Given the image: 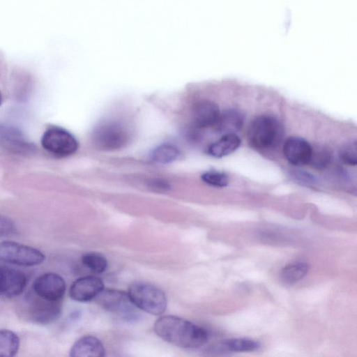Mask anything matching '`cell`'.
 <instances>
[{
  "instance_id": "cell-1",
  "label": "cell",
  "mask_w": 357,
  "mask_h": 357,
  "mask_svg": "<svg viewBox=\"0 0 357 357\" xmlns=\"http://www.w3.org/2000/svg\"><path fill=\"white\" fill-rule=\"evenodd\" d=\"M153 329L165 341L185 349L200 347L205 344L208 337L207 331L202 327L174 315L158 318Z\"/></svg>"
},
{
  "instance_id": "cell-10",
  "label": "cell",
  "mask_w": 357,
  "mask_h": 357,
  "mask_svg": "<svg viewBox=\"0 0 357 357\" xmlns=\"http://www.w3.org/2000/svg\"><path fill=\"white\" fill-rule=\"evenodd\" d=\"M282 151L288 162L295 166H303L310 162L313 153L307 141L294 136L285 140Z\"/></svg>"
},
{
  "instance_id": "cell-13",
  "label": "cell",
  "mask_w": 357,
  "mask_h": 357,
  "mask_svg": "<svg viewBox=\"0 0 357 357\" xmlns=\"http://www.w3.org/2000/svg\"><path fill=\"white\" fill-rule=\"evenodd\" d=\"M0 145L10 151L19 153H31L35 149L21 131L3 125H0Z\"/></svg>"
},
{
  "instance_id": "cell-15",
  "label": "cell",
  "mask_w": 357,
  "mask_h": 357,
  "mask_svg": "<svg viewBox=\"0 0 357 357\" xmlns=\"http://www.w3.org/2000/svg\"><path fill=\"white\" fill-rule=\"evenodd\" d=\"M105 354L102 343L91 335L84 336L77 340L70 351L72 357H102Z\"/></svg>"
},
{
  "instance_id": "cell-11",
  "label": "cell",
  "mask_w": 357,
  "mask_h": 357,
  "mask_svg": "<svg viewBox=\"0 0 357 357\" xmlns=\"http://www.w3.org/2000/svg\"><path fill=\"white\" fill-rule=\"evenodd\" d=\"M103 289L104 283L100 278L89 275L74 281L69 294L76 301L86 302L95 298Z\"/></svg>"
},
{
  "instance_id": "cell-21",
  "label": "cell",
  "mask_w": 357,
  "mask_h": 357,
  "mask_svg": "<svg viewBox=\"0 0 357 357\" xmlns=\"http://www.w3.org/2000/svg\"><path fill=\"white\" fill-rule=\"evenodd\" d=\"M180 155L178 149L174 145L165 144L153 149L151 160L159 164H167L176 160Z\"/></svg>"
},
{
  "instance_id": "cell-27",
  "label": "cell",
  "mask_w": 357,
  "mask_h": 357,
  "mask_svg": "<svg viewBox=\"0 0 357 357\" xmlns=\"http://www.w3.org/2000/svg\"><path fill=\"white\" fill-rule=\"evenodd\" d=\"M293 175L296 178L305 183H314L316 181L313 175L305 172H294Z\"/></svg>"
},
{
  "instance_id": "cell-8",
  "label": "cell",
  "mask_w": 357,
  "mask_h": 357,
  "mask_svg": "<svg viewBox=\"0 0 357 357\" xmlns=\"http://www.w3.org/2000/svg\"><path fill=\"white\" fill-rule=\"evenodd\" d=\"M33 291L38 296L50 301H61L66 292V282L54 273H46L36 278Z\"/></svg>"
},
{
  "instance_id": "cell-26",
  "label": "cell",
  "mask_w": 357,
  "mask_h": 357,
  "mask_svg": "<svg viewBox=\"0 0 357 357\" xmlns=\"http://www.w3.org/2000/svg\"><path fill=\"white\" fill-rule=\"evenodd\" d=\"M329 159L328 153L324 151L317 153L314 157L312 156L310 162L313 160V164L317 167H323L327 165Z\"/></svg>"
},
{
  "instance_id": "cell-28",
  "label": "cell",
  "mask_w": 357,
  "mask_h": 357,
  "mask_svg": "<svg viewBox=\"0 0 357 357\" xmlns=\"http://www.w3.org/2000/svg\"><path fill=\"white\" fill-rule=\"evenodd\" d=\"M150 186L157 190L166 191L170 186L167 181L160 179L153 180L151 181Z\"/></svg>"
},
{
  "instance_id": "cell-24",
  "label": "cell",
  "mask_w": 357,
  "mask_h": 357,
  "mask_svg": "<svg viewBox=\"0 0 357 357\" xmlns=\"http://www.w3.org/2000/svg\"><path fill=\"white\" fill-rule=\"evenodd\" d=\"M201 178L208 185L219 188L227 186L229 182L228 176L225 173L218 171L206 172L201 176Z\"/></svg>"
},
{
  "instance_id": "cell-20",
  "label": "cell",
  "mask_w": 357,
  "mask_h": 357,
  "mask_svg": "<svg viewBox=\"0 0 357 357\" xmlns=\"http://www.w3.org/2000/svg\"><path fill=\"white\" fill-rule=\"evenodd\" d=\"M20 347V338L12 331L0 330V357H13Z\"/></svg>"
},
{
  "instance_id": "cell-18",
  "label": "cell",
  "mask_w": 357,
  "mask_h": 357,
  "mask_svg": "<svg viewBox=\"0 0 357 357\" xmlns=\"http://www.w3.org/2000/svg\"><path fill=\"white\" fill-rule=\"evenodd\" d=\"M259 342L248 338H231L222 341L216 346L218 351L245 352L257 350Z\"/></svg>"
},
{
  "instance_id": "cell-4",
  "label": "cell",
  "mask_w": 357,
  "mask_h": 357,
  "mask_svg": "<svg viewBox=\"0 0 357 357\" xmlns=\"http://www.w3.org/2000/svg\"><path fill=\"white\" fill-rule=\"evenodd\" d=\"M130 137L127 127L117 121H108L99 124L92 134L94 145L104 151H113L125 146Z\"/></svg>"
},
{
  "instance_id": "cell-12",
  "label": "cell",
  "mask_w": 357,
  "mask_h": 357,
  "mask_svg": "<svg viewBox=\"0 0 357 357\" xmlns=\"http://www.w3.org/2000/svg\"><path fill=\"white\" fill-rule=\"evenodd\" d=\"M26 286L25 275L16 269L0 266V295L12 298L20 295Z\"/></svg>"
},
{
  "instance_id": "cell-9",
  "label": "cell",
  "mask_w": 357,
  "mask_h": 357,
  "mask_svg": "<svg viewBox=\"0 0 357 357\" xmlns=\"http://www.w3.org/2000/svg\"><path fill=\"white\" fill-rule=\"evenodd\" d=\"M38 297L31 301L28 310L29 319L34 323L43 325L56 321L61 313V301H50Z\"/></svg>"
},
{
  "instance_id": "cell-3",
  "label": "cell",
  "mask_w": 357,
  "mask_h": 357,
  "mask_svg": "<svg viewBox=\"0 0 357 357\" xmlns=\"http://www.w3.org/2000/svg\"><path fill=\"white\" fill-rule=\"evenodd\" d=\"M128 294L133 304L144 312L160 315L166 310V295L154 284L146 282H135L130 285Z\"/></svg>"
},
{
  "instance_id": "cell-16",
  "label": "cell",
  "mask_w": 357,
  "mask_h": 357,
  "mask_svg": "<svg viewBox=\"0 0 357 357\" xmlns=\"http://www.w3.org/2000/svg\"><path fill=\"white\" fill-rule=\"evenodd\" d=\"M241 145V139L236 133L224 134L208 148V153L214 158H222L235 151Z\"/></svg>"
},
{
  "instance_id": "cell-23",
  "label": "cell",
  "mask_w": 357,
  "mask_h": 357,
  "mask_svg": "<svg viewBox=\"0 0 357 357\" xmlns=\"http://www.w3.org/2000/svg\"><path fill=\"white\" fill-rule=\"evenodd\" d=\"M339 158L345 165L355 166L357 164L356 141L349 142L342 146L339 151Z\"/></svg>"
},
{
  "instance_id": "cell-25",
  "label": "cell",
  "mask_w": 357,
  "mask_h": 357,
  "mask_svg": "<svg viewBox=\"0 0 357 357\" xmlns=\"http://www.w3.org/2000/svg\"><path fill=\"white\" fill-rule=\"evenodd\" d=\"M15 226L13 221L7 216L0 214V238L13 234Z\"/></svg>"
},
{
  "instance_id": "cell-6",
  "label": "cell",
  "mask_w": 357,
  "mask_h": 357,
  "mask_svg": "<svg viewBox=\"0 0 357 357\" xmlns=\"http://www.w3.org/2000/svg\"><path fill=\"white\" fill-rule=\"evenodd\" d=\"M95 299L102 308L126 320L131 321L137 318V307L131 301L128 294L125 291L111 289H103Z\"/></svg>"
},
{
  "instance_id": "cell-5",
  "label": "cell",
  "mask_w": 357,
  "mask_h": 357,
  "mask_svg": "<svg viewBox=\"0 0 357 357\" xmlns=\"http://www.w3.org/2000/svg\"><path fill=\"white\" fill-rule=\"evenodd\" d=\"M45 256L40 250L13 241L0 243V259L10 264L33 266L45 260Z\"/></svg>"
},
{
  "instance_id": "cell-7",
  "label": "cell",
  "mask_w": 357,
  "mask_h": 357,
  "mask_svg": "<svg viewBox=\"0 0 357 357\" xmlns=\"http://www.w3.org/2000/svg\"><path fill=\"white\" fill-rule=\"evenodd\" d=\"M43 147L48 152L59 157H66L75 153L78 142L68 130L56 126L48 128L41 138Z\"/></svg>"
},
{
  "instance_id": "cell-14",
  "label": "cell",
  "mask_w": 357,
  "mask_h": 357,
  "mask_svg": "<svg viewBox=\"0 0 357 357\" xmlns=\"http://www.w3.org/2000/svg\"><path fill=\"white\" fill-rule=\"evenodd\" d=\"M220 115L218 106L213 102L206 100L197 102L192 110L195 123L202 128L216 126Z\"/></svg>"
},
{
  "instance_id": "cell-19",
  "label": "cell",
  "mask_w": 357,
  "mask_h": 357,
  "mask_svg": "<svg viewBox=\"0 0 357 357\" xmlns=\"http://www.w3.org/2000/svg\"><path fill=\"white\" fill-rule=\"evenodd\" d=\"M310 266L304 262L289 264L280 271L281 280L287 284H294L303 279L308 273Z\"/></svg>"
},
{
  "instance_id": "cell-22",
  "label": "cell",
  "mask_w": 357,
  "mask_h": 357,
  "mask_svg": "<svg viewBox=\"0 0 357 357\" xmlns=\"http://www.w3.org/2000/svg\"><path fill=\"white\" fill-rule=\"evenodd\" d=\"M83 264L96 273H101L107 268V261L101 254L98 252H87L82 257Z\"/></svg>"
},
{
  "instance_id": "cell-2",
  "label": "cell",
  "mask_w": 357,
  "mask_h": 357,
  "mask_svg": "<svg viewBox=\"0 0 357 357\" xmlns=\"http://www.w3.org/2000/svg\"><path fill=\"white\" fill-rule=\"evenodd\" d=\"M283 128L273 116L260 115L250 123L248 130L249 144L258 150L274 148L281 142Z\"/></svg>"
},
{
  "instance_id": "cell-17",
  "label": "cell",
  "mask_w": 357,
  "mask_h": 357,
  "mask_svg": "<svg viewBox=\"0 0 357 357\" xmlns=\"http://www.w3.org/2000/svg\"><path fill=\"white\" fill-rule=\"evenodd\" d=\"M243 121L244 116L240 111L229 109L221 114L216 127L220 132L224 134L235 133L241 129Z\"/></svg>"
},
{
  "instance_id": "cell-29",
  "label": "cell",
  "mask_w": 357,
  "mask_h": 357,
  "mask_svg": "<svg viewBox=\"0 0 357 357\" xmlns=\"http://www.w3.org/2000/svg\"><path fill=\"white\" fill-rule=\"evenodd\" d=\"M1 101H2V97H1V93H0V105H1Z\"/></svg>"
}]
</instances>
